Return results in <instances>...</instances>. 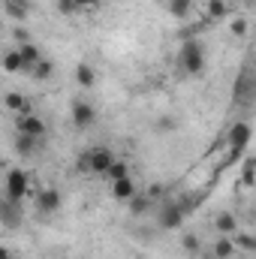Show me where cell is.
Returning <instances> with one entry per match:
<instances>
[{"label":"cell","mask_w":256,"mask_h":259,"mask_svg":"<svg viewBox=\"0 0 256 259\" xmlns=\"http://www.w3.org/2000/svg\"><path fill=\"white\" fill-rule=\"evenodd\" d=\"M205 46L199 42V39H193L187 36L184 42H181V49H178V69L184 72V75H199L202 69H205Z\"/></svg>","instance_id":"6da1fadb"},{"label":"cell","mask_w":256,"mask_h":259,"mask_svg":"<svg viewBox=\"0 0 256 259\" xmlns=\"http://www.w3.org/2000/svg\"><path fill=\"white\" fill-rule=\"evenodd\" d=\"M184 220H187V214L178 208V202L163 199V202L157 205V226H160L163 232H178V229L184 226Z\"/></svg>","instance_id":"7a4b0ae2"},{"label":"cell","mask_w":256,"mask_h":259,"mask_svg":"<svg viewBox=\"0 0 256 259\" xmlns=\"http://www.w3.org/2000/svg\"><path fill=\"white\" fill-rule=\"evenodd\" d=\"M250 136H253V130H250V124H247V121H238V124H232V127H229V133H226L229 163H232V160H238V157L244 154V148H247Z\"/></svg>","instance_id":"3957f363"},{"label":"cell","mask_w":256,"mask_h":259,"mask_svg":"<svg viewBox=\"0 0 256 259\" xmlns=\"http://www.w3.org/2000/svg\"><path fill=\"white\" fill-rule=\"evenodd\" d=\"M27 190H30V175L24 169H9L6 172V199L21 205V199L27 196Z\"/></svg>","instance_id":"277c9868"},{"label":"cell","mask_w":256,"mask_h":259,"mask_svg":"<svg viewBox=\"0 0 256 259\" xmlns=\"http://www.w3.org/2000/svg\"><path fill=\"white\" fill-rule=\"evenodd\" d=\"M69 115H72V127L75 130H91L97 124V109L88 100H75L72 109H69Z\"/></svg>","instance_id":"5b68a950"},{"label":"cell","mask_w":256,"mask_h":259,"mask_svg":"<svg viewBox=\"0 0 256 259\" xmlns=\"http://www.w3.org/2000/svg\"><path fill=\"white\" fill-rule=\"evenodd\" d=\"M46 121L39 118V115H18V121H15V133H24V136H30V139H39L42 142V136H46Z\"/></svg>","instance_id":"8992f818"},{"label":"cell","mask_w":256,"mask_h":259,"mask_svg":"<svg viewBox=\"0 0 256 259\" xmlns=\"http://www.w3.org/2000/svg\"><path fill=\"white\" fill-rule=\"evenodd\" d=\"M115 160H118V157H115L112 148H106V145L91 148V175H106V169H109Z\"/></svg>","instance_id":"52a82bcc"},{"label":"cell","mask_w":256,"mask_h":259,"mask_svg":"<svg viewBox=\"0 0 256 259\" xmlns=\"http://www.w3.org/2000/svg\"><path fill=\"white\" fill-rule=\"evenodd\" d=\"M61 202H64V196H61L58 187H46V190L36 193V208H39L42 214H55V211L61 208Z\"/></svg>","instance_id":"ba28073f"},{"label":"cell","mask_w":256,"mask_h":259,"mask_svg":"<svg viewBox=\"0 0 256 259\" xmlns=\"http://www.w3.org/2000/svg\"><path fill=\"white\" fill-rule=\"evenodd\" d=\"M109 193L115 202H130L133 196H136V181H133V175L130 178H118V181H109Z\"/></svg>","instance_id":"9c48e42d"},{"label":"cell","mask_w":256,"mask_h":259,"mask_svg":"<svg viewBox=\"0 0 256 259\" xmlns=\"http://www.w3.org/2000/svg\"><path fill=\"white\" fill-rule=\"evenodd\" d=\"M3 106H6L12 115H30V112H33V103H30L24 94H18V91H9V94L3 97Z\"/></svg>","instance_id":"30bf717a"},{"label":"cell","mask_w":256,"mask_h":259,"mask_svg":"<svg viewBox=\"0 0 256 259\" xmlns=\"http://www.w3.org/2000/svg\"><path fill=\"white\" fill-rule=\"evenodd\" d=\"M0 220H3V226L18 229V226H21V211H18V202L3 199V202H0Z\"/></svg>","instance_id":"8fae6325"},{"label":"cell","mask_w":256,"mask_h":259,"mask_svg":"<svg viewBox=\"0 0 256 259\" xmlns=\"http://www.w3.org/2000/svg\"><path fill=\"white\" fill-rule=\"evenodd\" d=\"M214 229H217L220 235H229V238H232V235L238 232V217H235L232 211H220V214L214 217Z\"/></svg>","instance_id":"7c38bea8"},{"label":"cell","mask_w":256,"mask_h":259,"mask_svg":"<svg viewBox=\"0 0 256 259\" xmlns=\"http://www.w3.org/2000/svg\"><path fill=\"white\" fill-rule=\"evenodd\" d=\"M15 52H18V58H21L24 69H30V66H36L39 61H42V52H39V46H33L30 39H27V42H21Z\"/></svg>","instance_id":"4fadbf2b"},{"label":"cell","mask_w":256,"mask_h":259,"mask_svg":"<svg viewBox=\"0 0 256 259\" xmlns=\"http://www.w3.org/2000/svg\"><path fill=\"white\" fill-rule=\"evenodd\" d=\"M75 84H78V88H94V84H97V69L88 64V61L75 64Z\"/></svg>","instance_id":"5bb4252c"},{"label":"cell","mask_w":256,"mask_h":259,"mask_svg":"<svg viewBox=\"0 0 256 259\" xmlns=\"http://www.w3.org/2000/svg\"><path fill=\"white\" fill-rule=\"evenodd\" d=\"M235 253H238V250H235V244H232L229 235H220V238L214 241V247H211V256L214 259H232Z\"/></svg>","instance_id":"9a60e30c"},{"label":"cell","mask_w":256,"mask_h":259,"mask_svg":"<svg viewBox=\"0 0 256 259\" xmlns=\"http://www.w3.org/2000/svg\"><path fill=\"white\" fill-rule=\"evenodd\" d=\"M12 148H15V154H21V157H30V154L39 148V139H30V136H24V133H15V142H12Z\"/></svg>","instance_id":"2e32d148"},{"label":"cell","mask_w":256,"mask_h":259,"mask_svg":"<svg viewBox=\"0 0 256 259\" xmlns=\"http://www.w3.org/2000/svg\"><path fill=\"white\" fill-rule=\"evenodd\" d=\"M127 208H130V214H133V217H142V214H148V211L154 208V202H151L145 193H139V190H136V196L127 202Z\"/></svg>","instance_id":"e0dca14e"},{"label":"cell","mask_w":256,"mask_h":259,"mask_svg":"<svg viewBox=\"0 0 256 259\" xmlns=\"http://www.w3.org/2000/svg\"><path fill=\"white\" fill-rule=\"evenodd\" d=\"M30 72H33V78H36V81H49V78L55 75V64H52L49 58H42L36 66H30Z\"/></svg>","instance_id":"ac0fdd59"},{"label":"cell","mask_w":256,"mask_h":259,"mask_svg":"<svg viewBox=\"0 0 256 259\" xmlns=\"http://www.w3.org/2000/svg\"><path fill=\"white\" fill-rule=\"evenodd\" d=\"M6 15L12 21H24L27 18V3L24 0H6Z\"/></svg>","instance_id":"d6986e66"},{"label":"cell","mask_w":256,"mask_h":259,"mask_svg":"<svg viewBox=\"0 0 256 259\" xmlns=\"http://www.w3.org/2000/svg\"><path fill=\"white\" fill-rule=\"evenodd\" d=\"M169 12H172L175 18L184 21V18L193 12V0H169Z\"/></svg>","instance_id":"ffe728a7"},{"label":"cell","mask_w":256,"mask_h":259,"mask_svg":"<svg viewBox=\"0 0 256 259\" xmlns=\"http://www.w3.org/2000/svg\"><path fill=\"white\" fill-rule=\"evenodd\" d=\"M0 64H3L6 72H24V64H21V58H18V52H15V49H12V52H6Z\"/></svg>","instance_id":"44dd1931"},{"label":"cell","mask_w":256,"mask_h":259,"mask_svg":"<svg viewBox=\"0 0 256 259\" xmlns=\"http://www.w3.org/2000/svg\"><path fill=\"white\" fill-rule=\"evenodd\" d=\"M106 178L109 181H118V178H130V166L124 163V160H115L109 169H106Z\"/></svg>","instance_id":"7402d4cb"},{"label":"cell","mask_w":256,"mask_h":259,"mask_svg":"<svg viewBox=\"0 0 256 259\" xmlns=\"http://www.w3.org/2000/svg\"><path fill=\"white\" fill-rule=\"evenodd\" d=\"M208 18H226L229 15V3L226 0H208Z\"/></svg>","instance_id":"603a6c76"},{"label":"cell","mask_w":256,"mask_h":259,"mask_svg":"<svg viewBox=\"0 0 256 259\" xmlns=\"http://www.w3.org/2000/svg\"><path fill=\"white\" fill-rule=\"evenodd\" d=\"M175 127H178V121H175V118H169V115H163V118H157L154 133H157V136H169V133H175Z\"/></svg>","instance_id":"cb8c5ba5"},{"label":"cell","mask_w":256,"mask_h":259,"mask_svg":"<svg viewBox=\"0 0 256 259\" xmlns=\"http://www.w3.org/2000/svg\"><path fill=\"white\" fill-rule=\"evenodd\" d=\"M75 169H78V175H91V148L78 151V157H75Z\"/></svg>","instance_id":"d4e9b609"},{"label":"cell","mask_w":256,"mask_h":259,"mask_svg":"<svg viewBox=\"0 0 256 259\" xmlns=\"http://www.w3.org/2000/svg\"><path fill=\"white\" fill-rule=\"evenodd\" d=\"M181 247H184V253H199V238L193 232H184L181 235Z\"/></svg>","instance_id":"484cf974"},{"label":"cell","mask_w":256,"mask_h":259,"mask_svg":"<svg viewBox=\"0 0 256 259\" xmlns=\"http://www.w3.org/2000/svg\"><path fill=\"white\" fill-rule=\"evenodd\" d=\"M75 3V12H97L103 0H72Z\"/></svg>","instance_id":"4316f807"},{"label":"cell","mask_w":256,"mask_h":259,"mask_svg":"<svg viewBox=\"0 0 256 259\" xmlns=\"http://www.w3.org/2000/svg\"><path fill=\"white\" fill-rule=\"evenodd\" d=\"M55 9H58L61 15H78V12H75V3H72V0H58V3H55Z\"/></svg>","instance_id":"83f0119b"},{"label":"cell","mask_w":256,"mask_h":259,"mask_svg":"<svg viewBox=\"0 0 256 259\" xmlns=\"http://www.w3.org/2000/svg\"><path fill=\"white\" fill-rule=\"evenodd\" d=\"M241 181H244V187H250V184H253V160H250V157L244 160V172H241Z\"/></svg>","instance_id":"f1b7e54d"},{"label":"cell","mask_w":256,"mask_h":259,"mask_svg":"<svg viewBox=\"0 0 256 259\" xmlns=\"http://www.w3.org/2000/svg\"><path fill=\"white\" fill-rule=\"evenodd\" d=\"M247 33V21L244 18H235L232 21V36H244Z\"/></svg>","instance_id":"f546056e"},{"label":"cell","mask_w":256,"mask_h":259,"mask_svg":"<svg viewBox=\"0 0 256 259\" xmlns=\"http://www.w3.org/2000/svg\"><path fill=\"white\" fill-rule=\"evenodd\" d=\"M12 39H15L18 46H21V42H27V30H24L21 24H18V27H12Z\"/></svg>","instance_id":"4dcf8cb0"},{"label":"cell","mask_w":256,"mask_h":259,"mask_svg":"<svg viewBox=\"0 0 256 259\" xmlns=\"http://www.w3.org/2000/svg\"><path fill=\"white\" fill-rule=\"evenodd\" d=\"M12 256V253H9V247H6V244H0V259H9Z\"/></svg>","instance_id":"1f68e13d"},{"label":"cell","mask_w":256,"mask_h":259,"mask_svg":"<svg viewBox=\"0 0 256 259\" xmlns=\"http://www.w3.org/2000/svg\"><path fill=\"white\" fill-rule=\"evenodd\" d=\"M205 259H214V256H211V253H208V256H205Z\"/></svg>","instance_id":"d6a6232c"},{"label":"cell","mask_w":256,"mask_h":259,"mask_svg":"<svg viewBox=\"0 0 256 259\" xmlns=\"http://www.w3.org/2000/svg\"><path fill=\"white\" fill-rule=\"evenodd\" d=\"M9 259H18V256H9Z\"/></svg>","instance_id":"836d02e7"}]
</instances>
